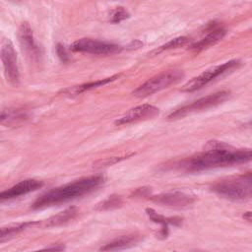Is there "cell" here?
I'll use <instances>...</instances> for the list:
<instances>
[{"label":"cell","mask_w":252,"mask_h":252,"mask_svg":"<svg viewBox=\"0 0 252 252\" xmlns=\"http://www.w3.org/2000/svg\"><path fill=\"white\" fill-rule=\"evenodd\" d=\"M122 205V199L119 195H111L108 198H106L104 201L99 203L96 207L99 211H106L111 210L114 208H118Z\"/></svg>","instance_id":"obj_20"},{"label":"cell","mask_w":252,"mask_h":252,"mask_svg":"<svg viewBox=\"0 0 252 252\" xmlns=\"http://www.w3.org/2000/svg\"><path fill=\"white\" fill-rule=\"evenodd\" d=\"M146 213L151 220L156 223H159L161 225L159 235L162 237H166L168 234V225L172 224L175 226H179L182 223V218L180 217H164L158 213H157L152 208H147Z\"/></svg>","instance_id":"obj_14"},{"label":"cell","mask_w":252,"mask_h":252,"mask_svg":"<svg viewBox=\"0 0 252 252\" xmlns=\"http://www.w3.org/2000/svg\"><path fill=\"white\" fill-rule=\"evenodd\" d=\"M77 213H78V211L75 207H70V208L58 213L57 215L49 218L48 220H46L44 225L47 227L61 225L63 223H66L67 221L73 220L76 217Z\"/></svg>","instance_id":"obj_18"},{"label":"cell","mask_w":252,"mask_h":252,"mask_svg":"<svg viewBox=\"0 0 252 252\" xmlns=\"http://www.w3.org/2000/svg\"><path fill=\"white\" fill-rule=\"evenodd\" d=\"M1 60L7 81L12 85H17L20 79L18 59L14 45L8 38H4L1 43Z\"/></svg>","instance_id":"obj_8"},{"label":"cell","mask_w":252,"mask_h":252,"mask_svg":"<svg viewBox=\"0 0 252 252\" xmlns=\"http://www.w3.org/2000/svg\"><path fill=\"white\" fill-rule=\"evenodd\" d=\"M225 33H226V30L223 27L220 25L210 26L208 30V33L197 42H194L193 44H191L190 50L194 52H200L204 49H207L215 45L219 41H220L224 37Z\"/></svg>","instance_id":"obj_13"},{"label":"cell","mask_w":252,"mask_h":252,"mask_svg":"<svg viewBox=\"0 0 252 252\" xmlns=\"http://www.w3.org/2000/svg\"><path fill=\"white\" fill-rule=\"evenodd\" d=\"M141 239H142L141 235H137V234L123 235V236H120V237L115 238L114 240L108 242L104 246L100 247L99 250L106 251V250H120V249L128 248V247H131V246L139 243L141 241Z\"/></svg>","instance_id":"obj_16"},{"label":"cell","mask_w":252,"mask_h":252,"mask_svg":"<svg viewBox=\"0 0 252 252\" xmlns=\"http://www.w3.org/2000/svg\"><path fill=\"white\" fill-rule=\"evenodd\" d=\"M56 53H57V56L58 58L61 60V62L63 63H67L69 61V55L64 47V45L58 43L56 45Z\"/></svg>","instance_id":"obj_23"},{"label":"cell","mask_w":252,"mask_h":252,"mask_svg":"<svg viewBox=\"0 0 252 252\" xmlns=\"http://www.w3.org/2000/svg\"><path fill=\"white\" fill-rule=\"evenodd\" d=\"M43 185L44 183L42 181L36 179H25L18 182L9 189L2 191L0 194V199L2 202L5 200H12L23 195H26L28 193L36 191L40 189Z\"/></svg>","instance_id":"obj_12"},{"label":"cell","mask_w":252,"mask_h":252,"mask_svg":"<svg viewBox=\"0 0 252 252\" xmlns=\"http://www.w3.org/2000/svg\"><path fill=\"white\" fill-rule=\"evenodd\" d=\"M119 76L120 75L118 74V75H114V76H111V77H108V78H105V79H101V80H98V81L85 83V84H82V85L70 87V88L65 89L62 92H63V94H65L67 95H77V94H82L86 91H90V90L101 87L103 85H106L108 83H111V82L115 81L116 79H118Z\"/></svg>","instance_id":"obj_15"},{"label":"cell","mask_w":252,"mask_h":252,"mask_svg":"<svg viewBox=\"0 0 252 252\" xmlns=\"http://www.w3.org/2000/svg\"><path fill=\"white\" fill-rule=\"evenodd\" d=\"M70 49L74 52H83L94 55H111L121 52L122 46L108 41L81 38L74 41L71 44Z\"/></svg>","instance_id":"obj_6"},{"label":"cell","mask_w":252,"mask_h":252,"mask_svg":"<svg viewBox=\"0 0 252 252\" xmlns=\"http://www.w3.org/2000/svg\"><path fill=\"white\" fill-rule=\"evenodd\" d=\"M252 161V150H239L220 141H209L204 151L180 163L188 172H199L212 168Z\"/></svg>","instance_id":"obj_1"},{"label":"cell","mask_w":252,"mask_h":252,"mask_svg":"<svg viewBox=\"0 0 252 252\" xmlns=\"http://www.w3.org/2000/svg\"><path fill=\"white\" fill-rule=\"evenodd\" d=\"M36 224H39V221H25V222H20L16 224H11L8 226H4L1 228V234H0V242L3 243L6 240H9L16 236L18 233L21 231L32 227Z\"/></svg>","instance_id":"obj_17"},{"label":"cell","mask_w":252,"mask_h":252,"mask_svg":"<svg viewBox=\"0 0 252 252\" xmlns=\"http://www.w3.org/2000/svg\"><path fill=\"white\" fill-rule=\"evenodd\" d=\"M243 181H245L246 183H248L249 185L252 184V172H247L245 174H242L239 176Z\"/></svg>","instance_id":"obj_25"},{"label":"cell","mask_w":252,"mask_h":252,"mask_svg":"<svg viewBox=\"0 0 252 252\" xmlns=\"http://www.w3.org/2000/svg\"><path fill=\"white\" fill-rule=\"evenodd\" d=\"M151 193V190H149V188H145V187H143V188H138L133 194L135 195V196H142V197H144V196H147V195H149Z\"/></svg>","instance_id":"obj_24"},{"label":"cell","mask_w":252,"mask_h":252,"mask_svg":"<svg viewBox=\"0 0 252 252\" xmlns=\"http://www.w3.org/2000/svg\"><path fill=\"white\" fill-rule=\"evenodd\" d=\"M143 45V42H141L140 40H133L129 45H128V49H137L140 48Z\"/></svg>","instance_id":"obj_26"},{"label":"cell","mask_w":252,"mask_h":252,"mask_svg":"<svg viewBox=\"0 0 252 252\" xmlns=\"http://www.w3.org/2000/svg\"><path fill=\"white\" fill-rule=\"evenodd\" d=\"M188 42H189V38L188 37H186V36H178V37H175V38L167 41L166 43L160 45L159 47H158L157 49L152 51L151 54L157 55V54H159L160 52L165 51V50L179 48V47H182V46L186 45Z\"/></svg>","instance_id":"obj_19"},{"label":"cell","mask_w":252,"mask_h":252,"mask_svg":"<svg viewBox=\"0 0 252 252\" xmlns=\"http://www.w3.org/2000/svg\"><path fill=\"white\" fill-rule=\"evenodd\" d=\"M134 154L132 153V154H129V155H126V156H123V157H119V158H117V157H114V158H106V159H104V160H99L97 163H99V165H97V166H108V165H112V164H114V163H116V162H118V161H120V160H122V159H124V158H129V157H131V156H133Z\"/></svg>","instance_id":"obj_22"},{"label":"cell","mask_w":252,"mask_h":252,"mask_svg":"<svg viewBox=\"0 0 252 252\" xmlns=\"http://www.w3.org/2000/svg\"><path fill=\"white\" fill-rule=\"evenodd\" d=\"M104 180L105 178L103 175H93L53 188L41 194L33 202L32 209H43L83 197L100 187L104 183Z\"/></svg>","instance_id":"obj_2"},{"label":"cell","mask_w":252,"mask_h":252,"mask_svg":"<svg viewBox=\"0 0 252 252\" xmlns=\"http://www.w3.org/2000/svg\"><path fill=\"white\" fill-rule=\"evenodd\" d=\"M243 218L248 220L249 222H252V212H246L243 214Z\"/></svg>","instance_id":"obj_28"},{"label":"cell","mask_w":252,"mask_h":252,"mask_svg":"<svg viewBox=\"0 0 252 252\" xmlns=\"http://www.w3.org/2000/svg\"><path fill=\"white\" fill-rule=\"evenodd\" d=\"M230 95V93L227 91H220L217 92L215 94H208L206 96H203L201 98H198L197 100L185 104L172 112H170L167 116L168 119H179L182 118L190 113H194L197 111L209 109L211 107H215L219 104H221L224 102Z\"/></svg>","instance_id":"obj_4"},{"label":"cell","mask_w":252,"mask_h":252,"mask_svg":"<svg viewBox=\"0 0 252 252\" xmlns=\"http://www.w3.org/2000/svg\"><path fill=\"white\" fill-rule=\"evenodd\" d=\"M239 65H240L239 60L232 59V60L224 62L220 65L211 67V68L207 69L206 71H204L203 73H201L200 75H198L197 77H194L193 79L188 81L185 85H183V87L181 88V91L186 92V93H191V92L200 90L203 87H205L207 84H209L210 82L215 80L216 78H218L229 71H232L233 69L237 68Z\"/></svg>","instance_id":"obj_5"},{"label":"cell","mask_w":252,"mask_h":252,"mask_svg":"<svg viewBox=\"0 0 252 252\" xmlns=\"http://www.w3.org/2000/svg\"><path fill=\"white\" fill-rule=\"evenodd\" d=\"M150 198L157 204L173 208H183L191 205L195 201V196L181 191L160 193L158 195L151 196Z\"/></svg>","instance_id":"obj_9"},{"label":"cell","mask_w":252,"mask_h":252,"mask_svg":"<svg viewBox=\"0 0 252 252\" xmlns=\"http://www.w3.org/2000/svg\"><path fill=\"white\" fill-rule=\"evenodd\" d=\"M129 18V13L123 7H117L110 13V22L113 24L120 23Z\"/></svg>","instance_id":"obj_21"},{"label":"cell","mask_w":252,"mask_h":252,"mask_svg":"<svg viewBox=\"0 0 252 252\" xmlns=\"http://www.w3.org/2000/svg\"><path fill=\"white\" fill-rule=\"evenodd\" d=\"M212 189L218 195L233 201L247 199L252 194L249 184L243 181L240 177L237 179H228L218 182Z\"/></svg>","instance_id":"obj_7"},{"label":"cell","mask_w":252,"mask_h":252,"mask_svg":"<svg viewBox=\"0 0 252 252\" xmlns=\"http://www.w3.org/2000/svg\"><path fill=\"white\" fill-rule=\"evenodd\" d=\"M184 77V74L180 70H168L160 74H158L144 84L139 86L133 94L138 97H146L154 94L161 90H164L172 85L177 84Z\"/></svg>","instance_id":"obj_3"},{"label":"cell","mask_w":252,"mask_h":252,"mask_svg":"<svg viewBox=\"0 0 252 252\" xmlns=\"http://www.w3.org/2000/svg\"><path fill=\"white\" fill-rule=\"evenodd\" d=\"M158 112H159V109L152 104H149V103L141 104L131 108L122 117L115 120L114 124L120 126V125H125L132 122L144 120V119H149L158 115Z\"/></svg>","instance_id":"obj_11"},{"label":"cell","mask_w":252,"mask_h":252,"mask_svg":"<svg viewBox=\"0 0 252 252\" xmlns=\"http://www.w3.org/2000/svg\"><path fill=\"white\" fill-rule=\"evenodd\" d=\"M44 249H47V250H63V249H65V246L62 245V244H55V245H52V246H47Z\"/></svg>","instance_id":"obj_27"},{"label":"cell","mask_w":252,"mask_h":252,"mask_svg":"<svg viewBox=\"0 0 252 252\" xmlns=\"http://www.w3.org/2000/svg\"><path fill=\"white\" fill-rule=\"evenodd\" d=\"M18 38L20 45L26 55L32 61H36L39 57V48L33 37L32 30L27 22L22 23L18 30Z\"/></svg>","instance_id":"obj_10"}]
</instances>
